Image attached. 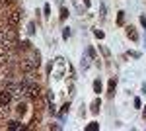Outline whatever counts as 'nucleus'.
I'll return each mask as SVG.
<instances>
[{
	"label": "nucleus",
	"instance_id": "nucleus-1",
	"mask_svg": "<svg viewBox=\"0 0 146 131\" xmlns=\"http://www.w3.org/2000/svg\"><path fill=\"white\" fill-rule=\"evenodd\" d=\"M12 94H14V92H12L10 88H4V90L0 92V108H2V106H8V104H10Z\"/></svg>",
	"mask_w": 146,
	"mask_h": 131
},
{
	"label": "nucleus",
	"instance_id": "nucleus-2",
	"mask_svg": "<svg viewBox=\"0 0 146 131\" xmlns=\"http://www.w3.org/2000/svg\"><path fill=\"white\" fill-rule=\"evenodd\" d=\"M35 67H39L35 61H23L22 63V71L25 73V75H31V73L35 71Z\"/></svg>",
	"mask_w": 146,
	"mask_h": 131
},
{
	"label": "nucleus",
	"instance_id": "nucleus-3",
	"mask_svg": "<svg viewBox=\"0 0 146 131\" xmlns=\"http://www.w3.org/2000/svg\"><path fill=\"white\" fill-rule=\"evenodd\" d=\"M25 96H29V98H37L39 96V86L33 84V82H29V86H27V92H25Z\"/></svg>",
	"mask_w": 146,
	"mask_h": 131
},
{
	"label": "nucleus",
	"instance_id": "nucleus-4",
	"mask_svg": "<svg viewBox=\"0 0 146 131\" xmlns=\"http://www.w3.org/2000/svg\"><path fill=\"white\" fill-rule=\"evenodd\" d=\"M20 18H22V12H12L10 18H8V22H10V26H18V22H20Z\"/></svg>",
	"mask_w": 146,
	"mask_h": 131
},
{
	"label": "nucleus",
	"instance_id": "nucleus-5",
	"mask_svg": "<svg viewBox=\"0 0 146 131\" xmlns=\"http://www.w3.org/2000/svg\"><path fill=\"white\" fill-rule=\"evenodd\" d=\"M127 35H129L133 41H138V33L135 32V28H133V26H129V28H127Z\"/></svg>",
	"mask_w": 146,
	"mask_h": 131
},
{
	"label": "nucleus",
	"instance_id": "nucleus-6",
	"mask_svg": "<svg viewBox=\"0 0 146 131\" xmlns=\"http://www.w3.org/2000/svg\"><path fill=\"white\" fill-rule=\"evenodd\" d=\"M8 129H23V125L20 121H8Z\"/></svg>",
	"mask_w": 146,
	"mask_h": 131
},
{
	"label": "nucleus",
	"instance_id": "nucleus-7",
	"mask_svg": "<svg viewBox=\"0 0 146 131\" xmlns=\"http://www.w3.org/2000/svg\"><path fill=\"white\" fill-rule=\"evenodd\" d=\"M115 86H117V78H111L109 80V96L115 94Z\"/></svg>",
	"mask_w": 146,
	"mask_h": 131
},
{
	"label": "nucleus",
	"instance_id": "nucleus-8",
	"mask_svg": "<svg viewBox=\"0 0 146 131\" xmlns=\"http://www.w3.org/2000/svg\"><path fill=\"white\" fill-rule=\"evenodd\" d=\"M92 112H94V114H98V112H100V100H96V102L92 104Z\"/></svg>",
	"mask_w": 146,
	"mask_h": 131
},
{
	"label": "nucleus",
	"instance_id": "nucleus-9",
	"mask_svg": "<svg viewBox=\"0 0 146 131\" xmlns=\"http://www.w3.org/2000/svg\"><path fill=\"white\" fill-rule=\"evenodd\" d=\"M94 90H96L98 94L101 92V82H100V80H94Z\"/></svg>",
	"mask_w": 146,
	"mask_h": 131
},
{
	"label": "nucleus",
	"instance_id": "nucleus-10",
	"mask_svg": "<svg viewBox=\"0 0 146 131\" xmlns=\"http://www.w3.org/2000/svg\"><path fill=\"white\" fill-rule=\"evenodd\" d=\"M66 16H68V10L66 8H60V20H66Z\"/></svg>",
	"mask_w": 146,
	"mask_h": 131
},
{
	"label": "nucleus",
	"instance_id": "nucleus-11",
	"mask_svg": "<svg viewBox=\"0 0 146 131\" xmlns=\"http://www.w3.org/2000/svg\"><path fill=\"white\" fill-rule=\"evenodd\" d=\"M117 22L123 26V22H125V12H119V16H117Z\"/></svg>",
	"mask_w": 146,
	"mask_h": 131
},
{
	"label": "nucleus",
	"instance_id": "nucleus-12",
	"mask_svg": "<svg viewBox=\"0 0 146 131\" xmlns=\"http://www.w3.org/2000/svg\"><path fill=\"white\" fill-rule=\"evenodd\" d=\"M18 114H25V104H18Z\"/></svg>",
	"mask_w": 146,
	"mask_h": 131
},
{
	"label": "nucleus",
	"instance_id": "nucleus-13",
	"mask_svg": "<svg viewBox=\"0 0 146 131\" xmlns=\"http://www.w3.org/2000/svg\"><path fill=\"white\" fill-rule=\"evenodd\" d=\"M86 129H88V131H96V129H98V123H96V121H94V123H90V125H88V127H86Z\"/></svg>",
	"mask_w": 146,
	"mask_h": 131
},
{
	"label": "nucleus",
	"instance_id": "nucleus-14",
	"mask_svg": "<svg viewBox=\"0 0 146 131\" xmlns=\"http://www.w3.org/2000/svg\"><path fill=\"white\" fill-rule=\"evenodd\" d=\"M62 37H64V39H68V37H70V30H68V28H64V32H62Z\"/></svg>",
	"mask_w": 146,
	"mask_h": 131
},
{
	"label": "nucleus",
	"instance_id": "nucleus-15",
	"mask_svg": "<svg viewBox=\"0 0 146 131\" xmlns=\"http://www.w3.org/2000/svg\"><path fill=\"white\" fill-rule=\"evenodd\" d=\"M43 12H45V16H49V12H51V8H49V4H45V8H43Z\"/></svg>",
	"mask_w": 146,
	"mask_h": 131
},
{
	"label": "nucleus",
	"instance_id": "nucleus-16",
	"mask_svg": "<svg viewBox=\"0 0 146 131\" xmlns=\"http://www.w3.org/2000/svg\"><path fill=\"white\" fill-rule=\"evenodd\" d=\"M96 37H100V39H101V37H103V32H100V30H96Z\"/></svg>",
	"mask_w": 146,
	"mask_h": 131
},
{
	"label": "nucleus",
	"instance_id": "nucleus-17",
	"mask_svg": "<svg viewBox=\"0 0 146 131\" xmlns=\"http://www.w3.org/2000/svg\"><path fill=\"white\" fill-rule=\"evenodd\" d=\"M144 118H146V108H144Z\"/></svg>",
	"mask_w": 146,
	"mask_h": 131
},
{
	"label": "nucleus",
	"instance_id": "nucleus-18",
	"mask_svg": "<svg viewBox=\"0 0 146 131\" xmlns=\"http://www.w3.org/2000/svg\"><path fill=\"white\" fill-rule=\"evenodd\" d=\"M6 2H14V0H6Z\"/></svg>",
	"mask_w": 146,
	"mask_h": 131
}]
</instances>
